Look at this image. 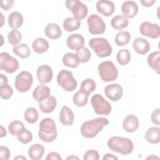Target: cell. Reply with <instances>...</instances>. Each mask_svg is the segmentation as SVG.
I'll list each match as a JSON object with an SVG mask.
<instances>
[{"mask_svg": "<svg viewBox=\"0 0 160 160\" xmlns=\"http://www.w3.org/2000/svg\"><path fill=\"white\" fill-rule=\"evenodd\" d=\"M128 19L122 15H117L113 17L111 21V26L117 30H121L128 26Z\"/></svg>", "mask_w": 160, "mask_h": 160, "instance_id": "cell-31", "label": "cell"}, {"mask_svg": "<svg viewBox=\"0 0 160 160\" xmlns=\"http://www.w3.org/2000/svg\"><path fill=\"white\" fill-rule=\"evenodd\" d=\"M65 2L67 8L72 12L75 19L81 21L84 19L88 15V7L81 1L67 0Z\"/></svg>", "mask_w": 160, "mask_h": 160, "instance_id": "cell-8", "label": "cell"}, {"mask_svg": "<svg viewBox=\"0 0 160 160\" xmlns=\"http://www.w3.org/2000/svg\"><path fill=\"white\" fill-rule=\"evenodd\" d=\"M148 66L157 74L160 72V52L159 51L151 52L147 58Z\"/></svg>", "mask_w": 160, "mask_h": 160, "instance_id": "cell-25", "label": "cell"}, {"mask_svg": "<svg viewBox=\"0 0 160 160\" xmlns=\"http://www.w3.org/2000/svg\"><path fill=\"white\" fill-rule=\"evenodd\" d=\"M22 39V35L20 31L17 29L11 30L8 34V42L12 46L18 45Z\"/></svg>", "mask_w": 160, "mask_h": 160, "instance_id": "cell-39", "label": "cell"}, {"mask_svg": "<svg viewBox=\"0 0 160 160\" xmlns=\"http://www.w3.org/2000/svg\"><path fill=\"white\" fill-rule=\"evenodd\" d=\"M14 0H4L0 1V6L5 11H8L11 9L14 5Z\"/></svg>", "mask_w": 160, "mask_h": 160, "instance_id": "cell-46", "label": "cell"}, {"mask_svg": "<svg viewBox=\"0 0 160 160\" xmlns=\"http://www.w3.org/2000/svg\"><path fill=\"white\" fill-rule=\"evenodd\" d=\"M117 62L121 66H125L129 63L131 60V54L126 49L119 51L116 55Z\"/></svg>", "mask_w": 160, "mask_h": 160, "instance_id": "cell-35", "label": "cell"}, {"mask_svg": "<svg viewBox=\"0 0 160 160\" xmlns=\"http://www.w3.org/2000/svg\"><path fill=\"white\" fill-rule=\"evenodd\" d=\"M0 69L8 73H13L19 68V62L7 52L0 54Z\"/></svg>", "mask_w": 160, "mask_h": 160, "instance_id": "cell-10", "label": "cell"}, {"mask_svg": "<svg viewBox=\"0 0 160 160\" xmlns=\"http://www.w3.org/2000/svg\"><path fill=\"white\" fill-rule=\"evenodd\" d=\"M131 39V35L127 31H121L118 32L114 38V42L118 46L128 44Z\"/></svg>", "mask_w": 160, "mask_h": 160, "instance_id": "cell-34", "label": "cell"}, {"mask_svg": "<svg viewBox=\"0 0 160 160\" xmlns=\"http://www.w3.org/2000/svg\"><path fill=\"white\" fill-rule=\"evenodd\" d=\"M13 52L22 59L28 58L31 54L29 46L26 43H20L12 48Z\"/></svg>", "mask_w": 160, "mask_h": 160, "instance_id": "cell-32", "label": "cell"}, {"mask_svg": "<svg viewBox=\"0 0 160 160\" xmlns=\"http://www.w3.org/2000/svg\"><path fill=\"white\" fill-rule=\"evenodd\" d=\"M33 82L32 74L26 71L20 72L16 77L14 86L20 92H26L29 90Z\"/></svg>", "mask_w": 160, "mask_h": 160, "instance_id": "cell-9", "label": "cell"}, {"mask_svg": "<svg viewBox=\"0 0 160 160\" xmlns=\"http://www.w3.org/2000/svg\"><path fill=\"white\" fill-rule=\"evenodd\" d=\"M117 160L118 158L111 153H107L106 154H104V156L102 158V160Z\"/></svg>", "mask_w": 160, "mask_h": 160, "instance_id": "cell-49", "label": "cell"}, {"mask_svg": "<svg viewBox=\"0 0 160 160\" xmlns=\"http://www.w3.org/2000/svg\"><path fill=\"white\" fill-rule=\"evenodd\" d=\"M32 48L34 52L42 54L48 50L49 44L46 39L42 38H38L33 41L32 43Z\"/></svg>", "mask_w": 160, "mask_h": 160, "instance_id": "cell-28", "label": "cell"}, {"mask_svg": "<svg viewBox=\"0 0 160 160\" xmlns=\"http://www.w3.org/2000/svg\"><path fill=\"white\" fill-rule=\"evenodd\" d=\"M155 2H156L155 0H142L140 1L142 5L144 7L152 6L155 3Z\"/></svg>", "mask_w": 160, "mask_h": 160, "instance_id": "cell-48", "label": "cell"}, {"mask_svg": "<svg viewBox=\"0 0 160 160\" xmlns=\"http://www.w3.org/2000/svg\"><path fill=\"white\" fill-rule=\"evenodd\" d=\"M151 119L152 122L156 125L160 124V109H154L151 115Z\"/></svg>", "mask_w": 160, "mask_h": 160, "instance_id": "cell-44", "label": "cell"}, {"mask_svg": "<svg viewBox=\"0 0 160 160\" xmlns=\"http://www.w3.org/2000/svg\"><path fill=\"white\" fill-rule=\"evenodd\" d=\"M58 84L68 92L73 91L77 87L78 82L72 73L68 70L62 69L57 75Z\"/></svg>", "mask_w": 160, "mask_h": 160, "instance_id": "cell-6", "label": "cell"}, {"mask_svg": "<svg viewBox=\"0 0 160 160\" xmlns=\"http://www.w3.org/2000/svg\"><path fill=\"white\" fill-rule=\"evenodd\" d=\"M89 32L93 35L101 34L105 32L106 24L103 19L96 14H91L87 19Z\"/></svg>", "mask_w": 160, "mask_h": 160, "instance_id": "cell-11", "label": "cell"}, {"mask_svg": "<svg viewBox=\"0 0 160 160\" xmlns=\"http://www.w3.org/2000/svg\"><path fill=\"white\" fill-rule=\"evenodd\" d=\"M91 103L94 112L98 115L107 116L111 112V104L99 94H96L91 97Z\"/></svg>", "mask_w": 160, "mask_h": 160, "instance_id": "cell-7", "label": "cell"}, {"mask_svg": "<svg viewBox=\"0 0 160 160\" xmlns=\"http://www.w3.org/2000/svg\"><path fill=\"white\" fill-rule=\"evenodd\" d=\"M51 90L46 85L41 84L37 86L32 92L33 98L38 102L43 101L50 96Z\"/></svg>", "mask_w": 160, "mask_h": 160, "instance_id": "cell-22", "label": "cell"}, {"mask_svg": "<svg viewBox=\"0 0 160 160\" xmlns=\"http://www.w3.org/2000/svg\"><path fill=\"white\" fill-rule=\"evenodd\" d=\"M121 10L123 16L131 19L138 14V6L134 1H126L122 3Z\"/></svg>", "mask_w": 160, "mask_h": 160, "instance_id": "cell-16", "label": "cell"}, {"mask_svg": "<svg viewBox=\"0 0 160 160\" xmlns=\"http://www.w3.org/2000/svg\"><path fill=\"white\" fill-rule=\"evenodd\" d=\"M74 120V114L71 109L67 106H63L59 114V121L61 123L66 126H71Z\"/></svg>", "mask_w": 160, "mask_h": 160, "instance_id": "cell-18", "label": "cell"}, {"mask_svg": "<svg viewBox=\"0 0 160 160\" xmlns=\"http://www.w3.org/2000/svg\"><path fill=\"white\" fill-rule=\"evenodd\" d=\"M81 63H85L89 61L91 57V53L86 47H82L76 51L75 54Z\"/></svg>", "mask_w": 160, "mask_h": 160, "instance_id": "cell-38", "label": "cell"}, {"mask_svg": "<svg viewBox=\"0 0 160 160\" xmlns=\"http://www.w3.org/2000/svg\"><path fill=\"white\" fill-rule=\"evenodd\" d=\"M139 32L144 36L152 39H156L159 37L160 28L158 24L144 21L140 25Z\"/></svg>", "mask_w": 160, "mask_h": 160, "instance_id": "cell-12", "label": "cell"}, {"mask_svg": "<svg viewBox=\"0 0 160 160\" xmlns=\"http://www.w3.org/2000/svg\"><path fill=\"white\" fill-rule=\"evenodd\" d=\"M57 101L55 97L50 96L42 101L39 102V108L44 113L52 112L56 107Z\"/></svg>", "mask_w": 160, "mask_h": 160, "instance_id": "cell-21", "label": "cell"}, {"mask_svg": "<svg viewBox=\"0 0 160 160\" xmlns=\"http://www.w3.org/2000/svg\"><path fill=\"white\" fill-rule=\"evenodd\" d=\"M63 64L65 66L75 68L79 66V61L75 54L72 52H68L65 54L62 59Z\"/></svg>", "mask_w": 160, "mask_h": 160, "instance_id": "cell-33", "label": "cell"}, {"mask_svg": "<svg viewBox=\"0 0 160 160\" xmlns=\"http://www.w3.org/2000/svg\"><path fill=\"white\" fill-rule=\"evenodd\" d=\"M36 75L38 80L39 82L42 84L49 83L51 81L52 78V69L47 64L41 65L38 68Z\"/></svg>", "mask_w": 160, "mask_h": 160, "instance_id": "cell-14", "label": "cell"}, {"mask_svg": "<svg viewBox=\"0 0 160 160\" xmlns=\"http://www.w3.org/2000/svg\"><path fill=\"white\" fill-rule=\"evenodd\" d=\"M1 138H3L4 136H6V129L4 128V127L2 126H1Z\"/></svg>", "mask_w": 160, "mask_h": 160, "instance_id": "cell-51", "label": "cell"}, {"mask_svg": "<svg viewBox=\"0 0 160 160\" xmlns=\"http://www.w3.org/2000/svg\"><path fill=\"white\" fill-rule=\"evenodd\" d=\"M104 94L112 101H118L123 95L122 86L118 83L107 85L104 88Z\"/></svg>", "mask_w": 160, "mask_h": 160, "instance_id": "cell-13", "label": "cell"}, {"mask_svg": "<svg viewBox=\"0 0 160 160\" xmlns=\"http://www.w3.org/2000/svg\"><path fill=\"white\" fill-rule=\"evenodd\" d=\"M66 44L69 49L77 51L84 46V38L81 34H72L68 37Z\"/></svg>", "mask_w": 160, "mask_h": 160, "instance_id": "cell-17", "label": "cell"}, {"mask_svg": "<svg viewBox=\"0 0 160 160\" xmlns=\"http://www.w3.org/2000/svg\"><path fill=\"white\" fill-rule=\"evenodd\" d=\"M8 78L4 76L3 74H0V86H2L4 84H8Z\"/></svg>", "mask_w": 160, "mask_h": 160, "instance_id": "cell-50", "label": "cell"}, {"mask_svg": "<svg viewBox=\"0 0 160 160\" xmlns=\"http://www.w3.org/2000/svg\"><path fill=\"white\" fill-rule=\"evenodd\" d=\"M132 47L134 51L141 55L148 53L151 48L149 42L146 39L142 38H136L132 42Z\"/></svg>", "mask_w": 160, "mask_h": 160, "instance_id": "cell-20", "label": "cell"}, {"mask_svg": "<svg viewBox=\"0 0 160 160\" xmlns=\"http://www.w3.org/2000/svg\"><path fill=\"white\" fill-rule=\"evenodd\" d=\"M18 139L22 144H28L32 139V134L28 129H24L18 136Z\"/></svg>", "mask_w": 160, "mask_h": 160, "instance_id": "cell-41", "label": "cell"}, {"mask_svg": "<svg viewBox=\"0 0 160 160\" xmlns=\"http://www.w3.org/2000/svg\"><path fill=\"white\" fill-rule=\"evenodd\" d=\"M44 33L46 36L51 39H57L61 36L62 31L56 23H49L46 25Z\"/></svg>", "mask_w": 160, "mask_h": 160, "instance_id": "cell-23", "label": "cell"}, {"mask_svg": "<svg viewBox=\"0 0 160 160\" xmlns=\"http://www.w3.org/2000/svg\"><path fill=\"white\" fill-rule=\"evenodd\" d=\"M96 8L98 12L106 17H109L114 13L115 5L111 1L99 0L96 3Z\"/></svg>", "mask_w": 160, "mask_h": 160, "instance_id": "cell-15", "label": "cell"}, {"mask_svg": "<svg viewBox=\"0 0 160 160\" xmlns=\"http://www.w3.org/2000/svg\"><path fill=\"white\" fill-rule=\"evenodd\" d=\"M89 94L85 91L79 89L76 92L72 98L74 104L78 107H83L88 103Z\"/></svg>", "mask_w": 160, "mask_h": 160, "instance_id": "cell-30", "label": "cell"}, {"mask_svg": "<svg viewBox=\"0 0 160 160\" xmlns=\"http://www.w3.org/2000/svg\"><path fill=\"white\" fill-rule=\"evenodd\" d=\"M107 144L110 150L122 155L131 154L134 149V144L130 139L119 136L110 138Z\"/></svg>", "mask_w": 160, "mask_h": 160, "instance_id": "cell-3", "label": "cell"}, {"mask_svg": "<svg viewBox=\"0 0 160 160\" xmlns=\"http://www.w3.org/2000/svg\"><path fill=\"white\" fill-rule=\"evenodd\" d=\"M28 156L32 160L41 159L44 153V148L42 145L36 143L32 145L28 149Z\"/></svg>", "mask_w": 160, "mask_h": 160, "instance_id": "cell-26", "label": "cell"}, {"mask_svg": "<svg viewBox=\"0 0 160 160\" xmlns=\"http://www.w3.org/2000/svg\"><path fill=\"white\" fill-rule=\"evenodd\" d=\"M160 128L159 127H151L145 133L146 140L151 144H158L160 142Z\"/></svg>", "mask_w": 160, "mask_h": 160, "instance_id": "cell-27", "label": "cell"}, {"mask_svg": "<svg viewBox=\"0 0 160 160\" xmlns=\"http://www.w3.org/2000/svg\"><path fill=\"white\" fill-rule=\"evenodd\" d=\"M138 118L133 114H129L125 117L122 122V128L128 132H133L139 128Z\"/></svg>", "mask_w": 160, "mask_h": 160, "instance_id": "cell-19", "label": "cell"}, {"mask_svg": "<svg viewBox=\"0 0 160 160\" xmlns=\"http://www.w3.org/2000/svg\"><path fill=\"white\" fill-rule=\"evenodd\" d=\"M78 159L79 158H78V157H76V156H73V155H72V156H69V157H68L67 158V159Z\"/></svg>", "mask_w": 160, "mask_h": 160, "instance_id": "cell-52", "label": "cell"}, {"mask_svg": "<svg viewBox=\"0 0 160 160\" xmlns=\"http://www.w3.org/2000/svg\"><path fill=\"white\" fill-rule=\"evenodd\" d=\"M96 88V83L92 79L88 78L84 79L81 84L80 89L85 91L88 94H90Z\"/></svg>", "mask_w": 160, "mask_h": 160, "instance_id": "cell-40", "label": "cell"}, {"mask_svg": "<svg viewBox=\"0 0 160 160\" xmlns=\"http://www.w3.org/2000/svg\"><path fill=\"white\" fill-rule=\"evenodd\" d=\"M57 136L56 125L54 120L50 118L42 119L39 126V138L43 142H51L56 139Z\"/></svg>", "mask_w": 160, "mask_h": 160, "instance_id": "cell-2", "label": "cell"}, {"mask_svg": "<svg viewBox=\"0 0 160 160\" xmlns=\"http://www.w3.org/2000/svg\"><path fill=\"white\" fill-rule=\"evenodd\" d=\"M13 93L12 88L8 84L0 86V96L3 99H9Z\"/></svg>", "mask_w": 160, "mask_h": 160, "instance_id": "cell-42", "label": "cell"}, {"mask_svg": "<svg viewBox=\"0 0 160 160\" xmlns=\"http://www.w3.org/2000/svg\"><path fill=\"white\" fill-rule=\"evenodd\" d=\"M26 159V158H25V157H24V156H17V157H16V158H14V159Z\"/></svg>", "mask_w": 160, "mask_h": 160, "instance_id": "cell-53", "label": "cell"}, {"mask_svg": "<svg viewBox=\"0 0 160 160\" xmlns=\"http://www.w3.org/2000/svg\"><path fill=\"white\" fill-rule=\"evenodd\" d=\"M99 158V152L94 149H90L87 151L85 152L83 158L84 160H98Z\"/></svg>", "mask_w": 160, "mask_h": 160, "instance_id": "cell-43", "label": "cell"}, {"mask_svg": "<svg viewBox=\"0 0 160 160\" xmlns=\"http://www.w3.org/2000/svg\"><path fill=\"white\" fill-rule=\"evenodd\" d=\"M89 46L94 50L99 58L109 56L112 51L108 40L104 38H94L89 41Z\"/></svg>", "mask_w": 160, "mask_h": 160, "instance_id": "cell-4", "label": "cell"}, {"mask_svg": "<svg viewBox=\"0 0 160 160\" xmlns=\"http://www.w3.org/2000/svg\"><path fill=\"white\" fill-rule=\"evenodd\" d=\"M61 160L62 158L60 156V155L59 154V153L56 152H51L49 153H48V154L47 155L46 158V160Z\"/></svg>", "mask_w": 160, "mask_h": 160, "instance_id": "cell-47", "label": "cell"}, {"mask_svg": "<svg viewBox=\"0 0 160 160\" xmlns=\"http://www.w3.org/2000/svg\"><path fill=\"white\" fill-rule=\"evenodd\" d=\"M11 155V152L9 148L6 146H1L0 147V159L8 160Z\"/></svg>", "mask_w": 160, "mask_h": 160, "instance_id": "cell-45", "label": "cell"}, {"mask_svg": "<svg viewBox=\"0 0 160 160\" xmlns=\"http://www.w3.org/2000/svg\"><path fill=\"white\" fill-rule=\"evenodd\" d=\"M109 124V120L104 117L92 119L84 122L81 127V133L86 138L95 137L103 128Z\"/></svg>", "mask_w": 160, "mask_h": 160, "instance_id": "cell-1", "label": "cell"}, {"mask_svg": "<svg viewBox=\"0 0 160 160\" xmlns=\"http://www.w3.org/2000/svg\"><path fill=\"white\" fill-rule=\"evenodd\" d=\"M24 129H25V127L22 122L18 120L12 121L8 126L9 132L12 136H17Z\"/></svg>", "mask_w": 160, "mask_h": 160, "instance_id": "cell-36", "label": "cell"}, {"mask_svg": "<svg viewBox=\"0 0 160 160\" xmlns=\"http://www.w3.org/2000/svg\"><path fill=\"white\" fill-rule=\"evenodd\" d=\"M81 21L72 17H69L65 19L62 23L63 28L68 32H72L78 30L81 26Z\"/></svg>", "mask_w": 160, "mask_h": 160, "instance_id": "cell-29", "label": "cell"}, {"mask_svg": "<svg viewBox=\"0 0 160 160\" xmlns=\"http://www.w3.org/2000/svg\"><path fill=\"white\" fill-rule=\"evenodd\" d=\"M24 117L25 120L30 124L35 123L38 119L39 115L38 111L33 107L27 108L24 112Z\"/></svg>", "mask_w": 160, "mask_h": 160, "instance_id": "cell-37", "label": "cell"}, {"mask_svg": "<svg viewBox=\"0 0 160 160\" xmlns=\"http://www.w3.org/2000/svg\"><path fill=\"white\" fill-rule=\"evenodd\" d=\"M23 16L21 13L18 11L12 12L8 16V21L10 28L12 29L19 28L23 23Z\"/></svg>", "mask_w": 160, "mask_h": 160, "instance_id": "cell-24", "label": "cell"}, {"mask_svg": "<svg viewBox=\"0 0 160 160\" xmlns=\"http://www.w3.org/2000/svg\"><path fill=\"white\" fill-rule=\"evenodd\" d=\"M98 72L101 79L104 82L113 81L118 76V71L111 61H103L98 65Z\"/></svg>", "mask_w": 160, "mask_h": 160, "instance_id": "cell-5", "label": "cell"}]
</instances>
